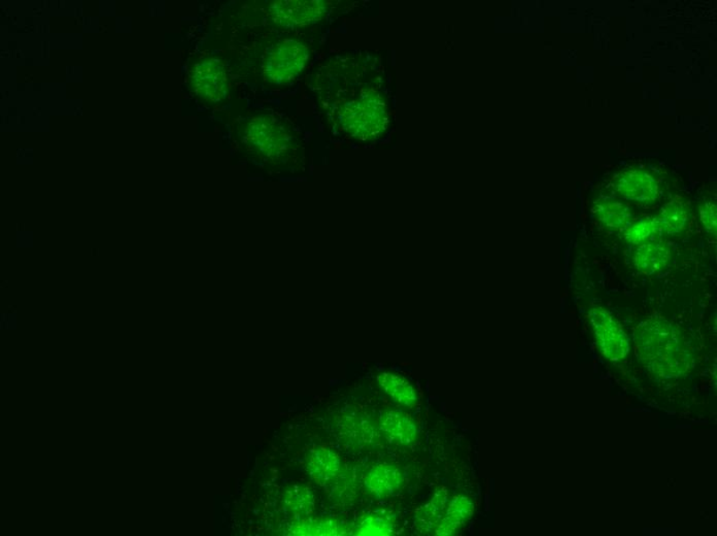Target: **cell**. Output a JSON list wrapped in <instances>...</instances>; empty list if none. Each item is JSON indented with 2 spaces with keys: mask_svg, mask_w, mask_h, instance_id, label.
I'll return each mask as SVG.
<instances>
[{
  "mask_svg": "<svg viewBox=\"0 0 717 536\" xmlns=\"http://www.w3.org/2000/svg\"><path fill=\"white\" fill-rule=\"evenodd\" d=\"M636 354L657 377L677 378L694 368L692 349L680 329L667 320L650 318L636 327Z\"/></svg>",
  "mask_w": 717,
  "mask_h": 536,
  "instance_id": "obj_1",
  "label": "cell"
},
{
  "mask_svg": "<svg viewBox=\"0 0 717 536\" xmlns=\"http://www.w3.org/2000/svg\"><path fill=\"white\" fill-rule=\"evenodd\" d=\"M241 143L253 157L276 166L302 161V142L291 129L270 116L254 117L239 126Z\"/></svg>",
  "mask_w": 717,
  "mask_h": 536,
  "instance_id": "obj_2",
  "label": "cell"
},
{
  "mask_svg": "<svg viewBox=\"0 0 717 536\" xmlns=\"http://www.w3.org/2000/svg\"><path fill=\"white\" fill-rule=\"evenodd\" d=\"M337 113V121L344 132L361 140L381 134L387 120L384 104L373 91H363L360 97L341 103Z\"/></svg>",
  "mask_w": 717,
  "mask_h": 536,
  "instance_id": "obj_3",
  "label": "cell"
},
{
  "mask_svg": "<svg viewBox=\"0 0 717 536\" xmlns=\"http://www.w3.org/2000/svg\"><path fill=\"white\" fill-rule=\"evenodd\" d=\"M310 61L308 47L295 38H285L270 50L264 62V78L272 85H288L305 69Z\"/></svg>",
  "mask_w": 717,
  "mask_h": 536,
  "instance_id": "obj_4",
  "label": "cell"
},
{
  "mask_svg": "<svg viewBox=\"0 0 717 536\" xmlns=\"http://www.w3.org/2000/svg\"><path fill=\"white\" fill-rule=\"evenodd\" d=\"M592 331L599 349L612 362H619L628 356L629 339L617 320L603 307L596 306L590 313Z\"/></svg>",
  "mask_w": 717,
  "mask_h": 536,
  "instance_id": "obj_5",
  "label": "cell"
},
{
  "mask_svg": "<svg viewBox=\"0 0 717 536\" xmlns=\"http://www.w3.org/2000/svg\"><path fill=\"white\" fill-rule=\"evenodd\" d=\"M190 88L202 101L212 103L224 101L230 93L225 65L218 59H200L191 68Z\"/></svg>",
  "mask_w": 717,
  "mask_h": 536,
  "instance_id": "obj_6",
  "label": "cell"
},
{
  "mask_svg": "<svg viewBox=\"0 0 717 536\" xmlns=\"http://www.w3.org/2000/svg\"><path fill=\"white\" fill-rule=\"evenodd\" d=\"M327 11L325 2L316 0H280L270 5L273 23L284 28H304L322 20Z\"/></svg>",
  "mask_w": 717,
  "mask_h": 536,
  "instance_id": "obj_7",
  "label": "cell"
},
{
  "mask_svg": "<svg viewBox=\"0 0 717 536\" xmlns=\"http://www.w3.org/2000/svg\"><path fill=\"white\" fill-rule=\"evenodd\" d=\"M614 188L624 199L640 205L654 204L660 192L654 176L642 169H629L619 174Z\"/></svg>",
  "mask_w": 717,
  "mask_h": 536,
  "instance_id": "obj_8",
  "label": "cell"
},
{
  "mask_svg": "<svg viewBox=\"0 0 717 536\" xmlns=\"http://www.w3.org/2000/svg\"><path fill=\"white\" fill-rule=\"evenodd\" d=\"M364 483L371 495L377 499H387L400 491L404 475L399 467L381 464L369 470Z\"/></svg>",
  "mask_w": 717,
  "mask_h": 536,
  "instance_id": "obj_9",
  "label": "cell"
},
{
  "mask_svg": "<svg viewBox=\"0 0 717 536\" xmlns=\"http://www.w3.org/2000/svg\"><path fill=\"white\" fill-rule=\"evenodd\" d=\"M380 427L389 441L401 446H409L418 440L419 431L415 421L401 410L384 411Z\"/></svg>",
  "mask_w": 717,
  "mask_h": 536,
  "instance_id": "obj_10",
  "label": "cell"
},
{
  "mask_svg": "<svg viewBox=\"0 0 717 536\" xmlns=\"http://www.w3.org/2000/svg\"><path fill=\"white\" fill-rule=\"evenodd\" d=\"M306 466L312 480L318 485H327L341 474L342 460L334 451L318 447L310 451Z\"/></svg>",
  "mask_w": 717,
  "mask_h": 536,
  "instance_id": "obj_11",
  "label": "cell"
},
{
  "mask_svg": "<svg viewBox=\"0 0 717 536\" xmlns=\"http://www.w3.org/2000/svg\"><path fill=\"white\" fill-rule=\"evenodd\" d=\"M474 503L467 496L458 495L448 502L447 512L435 527V535L448 536L459 531V528L472 517Z\"/></svg>",
  "mask_w": 717,
  "mask_h": 536,
  "instance_id": "obj_12",
  "label": "cell"
},
{
  "mask_svg": "<svg viewBox=\"0 0 717 536\" xmlns=\"http://www.w3.org/2000/svg\"><path fill=\"white\" fill-rule=\"evenodd\" d=\"M671 258L669 248L657 243H645L638 248L633 256L637 271L654 274L666 267Z\"/></svg>",
  "mask_w": 717,
  "mask_h": 536,
  "instance_id": "obj_13",
  "label": "cell"
},
{
  "mask_svg": "<svg viewBox=\"0 0 717 536\" xmlns=\"http://www.w3.org/2000/svg\"><path fill=\"white\" fill-rule=\"evenodd\" d=\"M592 210L598 221L612 231L624 230L632 218L629 207L622 201L611 198L599 199Z\"/></svg>",
  "mask_w": 717,
  "mask_h": 536,
  "instance_id": "obj_14",
  "label": "cell"
},
{
  "mask_svg": "<svg viewBox=\"0 0 717 536\" xmlns=\"http://www.w3.org/2000/svg\"><path fill=\"white\" fill-rule=\"evenodd\" d=\"M377 384L384 394L403 407L412 408L418 402V395L406 378L392 372H383L377 377Z\"/></svg>",
  "mask_w": 717,
  "mask_h": 536,
  "instance_id": "obj_15",
  "label": "cell"
},
{
  "mask_svg": "<svg viewBox=\"0 0 717 536\" xmlns=\"http://www.w3.org/2000/svg\"><path fill=\"white\" fill-rule=\"evenodd\" d=\"M284 505L292 516L297 520L309 517L314 513L315 495L306 486L294 483L285 490Z\"/></svg>",
  "mask_w": 717,
  "mask_h": 536,
  "instance_id": "obj_16",
  "label": "cell"
},
{
  "mask_svg": "<svg viewBox=\"0 0 717 536\" xmlns=\"http://www.w3.org/2000/svg\"><path fill=\"white\" fill-rule=\"evenodd\" d=\"M447 505V489L441 487L435 493L432 499L421 508L418 514H416V524H418L421 531L423 532H433L443 516H445Z\"/></svg>",
  "mask_w": 717,
  "mask_h": 536,
  "instance_id": "obj_17",
  "label": "cell"
},
{
  "mask_svg": "<svg viewBox=\"0 0 717 536\" xmlns=\"http://www.w3.org/2000/svg\"><path fill=\"white\" fill-rule=\"evenodd\" d=\"M657 219L663 232L678 234L686 230L689 224V210L683 201L673 200L662 208Z\"/></svg>",
  "mask_w": 717,
  "mask_h": 536,
  "instance_id": "obj_18",
  "label": "cell"
},
{
  "mask_svg": "<svg viewBox=\"0 0 717 536\" xmlns=\"http://www.w3.org/2000/svg\"><path fill=\"white\" fill-rule=\"evenodd\" d=\"M345 533L343 525L334 519H300L293 523L288 534L290 535H342Z\"/></svg>",
  "mask_w": 717,
  "mask_h": 536,
  "instance_id": "obj_19",
  "label": "cell"
},
{
  "mask_svg": "<svg viewBox=\"0 0 717 536\" xmlns=\"http://www.w3.org/2000/svg\"><path fill=\"white\" fill-rule=\"evenodd\" d=\"M662 228L657 218L644 217L631 220L624 228V238L631 244H645L647 240L661 234Z\"/></svg>",
  "mask_w": 717,
  "mask_h": 536,
  "instance_id": "obj_20",
  "label": "cell"
},
{
  "mask_svg": "<svg viewBox=\"0 0 717 536\" xmlns=\"http://www.w3.org/2000/svg\"><path fill=\"white\" fill-rule=\"evenodd\" d=\"M395 523L390 516L375 513L367 516L358 523L355 534L362 536L392 535Z\"/></svg>",
  "mask_w": 717,
  "mask_h": 536,
  "instance_id": "obj_21",
  "label": "cell"
},
{
  "mask_svg": "<svg viewBox=\"0 0 717 536\" xmlns=\"http://www.w3.org/2000/svg\"><path fill=\"white\" fill-rule=\"evenodd\" d=\"M700 219L704 228L713 234H716L717 228V212L716 205L713 201L704 202L700 206Z\"/></svg>",
  "mask_w": 717,
  "mask_h": 536,
  "instance_id": "obj_22",
  "label": "cell"
}]
</instances>
